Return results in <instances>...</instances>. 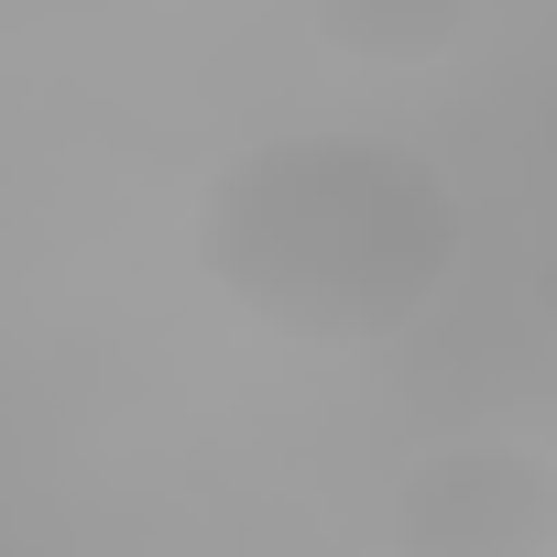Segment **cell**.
I'll return each instance as SVG.
<instances>
[{"instance_id": "6da1fadb", "label": "cell", "mask_w": 557, "mask_h": 557, "mask_svg": "<svg viewBox=\"0 0 557 557\" xmlns=\"http://www.w3.org/2000/svg\"><path fill=\"white\" fill-rule=\"evenodd\" d=\"M459 186L383 132H285L197 186L208 285L296 350H372L459 273Z\"/></svg>"}, {"instance_id": "7a4b0ae2", "label": "cell", "mask_w": 557, "mask_h": 557, "mask_svg": "<svg viewBox=\"0 0 557 557\" xmlns=\"http://www.w3.org/2000/svg\"><path fill=\"white\" fill-rule=\"evenodd\" d=\"M394 557H557V459L524 437H448L394 481Z\"/></svg>"}, {"instance_id": "3957f363", "label": "cell", "mask_w": 557, "mask_h": 557, "mask_svg": "<svg viewBox=\"0 0 557 557\" xmlns=\"http://www.w3.org/2000/svg\"><path fill=\"white\" fill-rule=\"evenodd\" d=\"M459 34H470L459 0H339V12H318V45L361 66H416V55H448Z\"/></svg>"}, {"instance_id": "277c9868", "label": "cell", "mask_w": 557, "mask_h": 557, "mask_svg": "<svg viewBox=\"0 0 557 557\" xmlns=\"http://www.w3.org/2000/svg\"><path fill=\"white\" fill-rule=\"evenodd\" d=\"M535 307H546V318H557V262H535Z\"/></svg>"}]
</instances>
